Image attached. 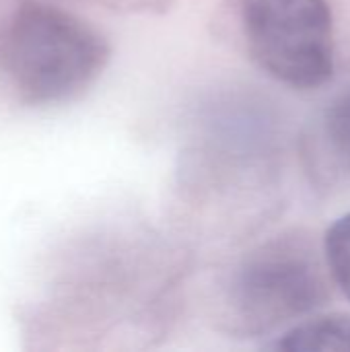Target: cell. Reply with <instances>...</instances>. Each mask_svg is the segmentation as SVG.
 I'll return each instance as SVG.
<instances>
[{"label": "cell", "mask_w": 350, "mask_h": 352, "mask_svg": "<svg viewBox=\"0 0 350 352\" xmlns=\"http://www.w3.org/2000/svg\"><path fill=\"white\" fill-rule=\"evenodd\" d=\"M324 262L334 285L350 301V212L328 229L324 239Z\"/></svg>", "instance_id": "cell-5"}, {"label": "cell", "mask_w": 350, "mask_h": 352, "mask_svg": "<svg viewBox=\"0 0 350 352\" xmlns=\"http://www.w3.org/2000/svg\"><path fill=\"white\" fill-rule=\"evenodd\" d=\"M107 45L76 14L45 2H23L2 33V68L29 105H58L83 95L103 72Z\"/></svg>", "instance_id": "cell-1"}, {"label": "cell", "mask_w": 350, "mask_h": 352, "mask_svg": "<svg viewBox=\"0 0 350 352\" xmlns=\"http://www.w3.org/2000/svg\"><path fill=\"white\" fill-rule=\"evenodd\" d=\"M241 25L256 62L295 89H318L334 74V19L326 0H243Z\"/></svg>", "instance_id": "cell-3"}, {"label": "cell", "mask_w": 350, "mask_h": 352, "mask_svg": "<svg viewBox=\"0 0 350 352\" xmlns=\"http://www.w3.org/2000/svg\"><path fill=\"white\" fill-rule=\"evenodd\" d=\"M324 262L314 245L295 235L256 248L233 278L231 305L250 332H272L305 320L328 299Z\"/></svg>", "instance_id": "cell-2"}, {"label": "cell", "mask_w": 350, "mask_h": 352, "mask_svg": "<svg viewBox=\"0 0 350 352\" xmlns=\"http://www.w3.org/2000/svg\"><path fill=\"white\" fill-rule=\"evenodd\" d=\"M272 349L293 352L350 351V318L324 316L301 320L278 336Z\"/></svg>", "instance_id": "cell-4"}, {"label": "cell", "mask_w": 350, "mask_h": 352, "mask_svg": "<svg viewBox=\"0 0 350 352\" xmlns=\"http://www.w3.org/2000/svg\"><path fill=\"white\" fill-rule=\"evenodd\" d=\"M326 134L336 159L350 173V91L340 95L328 109Z\"/></svg>", "instance_id": "cell-6"}]
</instances>
